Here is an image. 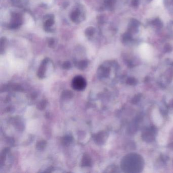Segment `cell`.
Segmentation results:
<instances>
[{"mask_svg": "<svg viewBox=\"0 0 173 173\" xmlns=\"http://www.w3.org/2000/svg\"><path fill=\"white\" fill-rule=\"evenodd\" d=\"M141 23L135 18H131L127 25V30L121 36V41L124 44L130 45L135 42L136 36L139 32Z\"/></svg>", "mask_w": 173, "mask_h": 173, "instance_id": "6da1fadb", "label": "cell"}, {"mask_svg": "<svg viewBox=\"0 0 173 173\" xmlns=\"http://www.w3.org/2000/svg\"><path fill=\"white\" fill-rule=\"evenodd\" d=\"M23 22L22 16L19 13L13 12L11 14V20L8 27L10 29L15 30L19 28Z\"/></svg>", "mask_w": 173, "mask_h": 173, "instance_id": "7a4b0ae2", "label": "cell"}, {"mask_svg": "<svg viewBox=\"0 0 173 173\" xmlns=\"http://www.w3.org/2000/svg\"><path fill=\"white\" fill-rule=\"evenodd\" d=\"M86 86V81L82 76H76L73 79L72 87L76 91H83Z\"/></svg>", "mask_w": 173, "mask_h": 173, "instance_id": "3957f363", "label": "cell"}, {"mask_svg": "<svg viewBox=\"0 0 173 173\" xmlns=\"http://www.w3.org/2000/svg\"><path fill=\"white\" fill-rule=\"evenodd\" d=\"M44 29L45 31L47 32H51L52 31L53 25L55 23L54 16L53 14H48L44 16Z\"/></svg>", "mask_w": 173, "mask_h": 173, "instance_id": "277c9868", "label": "cell"}, {"mask_svg": "<svg viewBox=\"0 0 173 173\" xmlns=\"http://www.w3.org/2000/svg\"><path fill=\"white\" fill-rule=\"evenodd\" d=\"M148 24L150 27L156 32H159L163 27V22L160 18L156 17L148 22Z\"/></svg>", "mask_w": 173, "mask_h": 173, "instance_id": "5b68a950", "label": "cell"}, {"mask_svg": "<svg viewBox=\"0 0 173 173\" xmlns=\"http://www.w3.org/2000/svg\"><path fill=\"white\" fill-rule=\"evenodd\" d=\"M49 62V59L48 58H45L43 61H42L39 68L38 69V76L40 79L44 78L45 76L46 71H47V65Z\"/></svg>", "mask_w": 173, "mask_h": 173, "instance_id": "8992f818", "label": "cell"}, {"mask_svg": "<svg viewBox=\"0 0 173 173\" xmlns=\"http://www.w3.org/2000/svg\"><path fill=\"white\" fill-rule=\"evenodd\" d=\"M82 12L80 8H76L73 10L70 14V18L72 22L75 23H79L80 22Z\"/></svg>", "mask_w": 173, "mask_h": 173, "instance_id": "52a82bcc", "label": "cell"}, {"mask_svg": "<svg viewBox=\"0 0 173 173\" xmlns=\"http://www.w3.org/2000/svg\"><path fill=\"white\" fill-rule=\"evenodd\" d=\"M117 0H103L105 8L109 11H112L115 9Z\"/></svg>", "mask_w": 173, "mask_h": 173, "instance_id": "ba28073f", "label": "cell"}, {"mask_svg": "<svg viewBox=\"0 0 173 173\" xmlns=\"http://www.w3.org/2000/svg\"><path fill=\"white\" fill-rule=\"evenodd\" d=\"M92 165V160L88 154H85L81 160V166H90Z\"/></svg>", "mask_w": 173, "mask_h": 173, "instance_id": "9c48e42d", "label": "cell"}, {"mask_svg": "<svg viewBox=\"0 0 173 173\" xmlns=\"http://www.w3.org/2000/svg\"><path fill=\"white\" fill-rule=\"evenodd\" d=\"M105 137H106L105 133L101 132L97 134L94 136V140L97 144H102L105 140Z\"/></svg>", "mask_w": 173, "mask_h": 173, "instance_id": "30bf717a", "label": "cell"}, {"mask_svg": "<svg viewBox=\"0 0 173 173\" xmlns=\"http://www.w3.org/2000/svg\"><path fill=\"white\" fill-rule=\"evenodd\" d=\"M152 0H131V4L134 7H138L140 4H148L151 3Z\"/></svg>", "mask_w": 173, "mask_h": 173, "instance_id": "8fae6325", "label": "cell"}, {"mask_svg": "<svg viewBox=\"0 0 173 173\" xmlns=\"http://www.w3.org/2000/svg\"><path fill=\"white\" fill-rule=\"evenodd\" d=\"M164 4L169 12L173 13V0H164Z\"/></svg>", "mask_w": 173, "mask_h": 173, "instance_id": "7c38bea8", "label": "cell"}, {"mask_svg": "<svg viewBox=\"0 0 173 173\" xmlns=\"http://www.w3.org/2000/svg\"><path fill=\"white\" fill-rule=\"evenodd\" d=\"M88 62L87 60H82L77 62V68L81 70H84L88 66Z\"/></svg>", "mask_w": 173, "mask_h": 173, "instance_id": "4fadbf2b", "label": "cell"}, {"mask_svg": "<svg viewBox=\"0 0 173 173\" xmlns=\"http://www.w3.org/2000/svg\"><path fill=\"white\" fill-rule=\"evenodd\" d=\"M96 32V28L93 27H87L86 30H85V35L87 37L91 38L93 36V35L95 34Z\"/></svg>", "mask_w": 173, "mask_h": 173, "instance_id": "5bb4252c", "label": "cell"}, {"mask_svg": "<svg viewBox=\"0 0 173 173\" xmlns=\"http://www.w3.org/2000/svg\"><path fill=\"white\" fill-rule=\"evenodd\" d=\"M7 39L5 37H2L1 38V54L3 53L4 50L5 49L6 46H7Z\"/></svg>", "mask_w": 173, "mask_h": 173, "instance_id": "9a60e30c", "label": "cell"}, {"mask_svg": "<svg viewBox=\"0 0 173 173\" xmlns=\"http://www.w3.org/2000/svg\"><path fill=\"white\" fill-rule=\"evenodd\" d=\"M46 145V141H44V140H42V141H39L38 142L37 144L36 147L38 150H42L43 149L45 146Z\"/></svg>", "mask_w": 173, "mask_h": 173, "instance_id": "2e32d148", "label": "cell"}, {"mask_svg": "<svg viewBox=\"0 0 173 173\" xmlns=\"http://www.w3.org/2000/svg\"><path fill=\"white\" fill-rule=\"evenodd\" d=\"M72 67V65L71 64V62L69 61H66L64 62V64H62V68L63 69H66V70H68L70 69Z\"/></svg>", "mask_w": 173, "mask_h": 173, "instance_id": "e0dca14e", "label": "cell"}, {"mask_svg": "<svg viewBox=\"0 0 173 173\" xmlns=\"http://www.w3.org/2000/svg\"><path fill=\"white\" fill-rule=\"evenodd\" d=\"M72 93L70 91H65L63 92L62 94V97H66V98H70V97H72Z\"/></svg>", "mask_w": 173, "mask_h": 173, "instance_id": "ac0fdd59", "label": "cell"}, {"mask_svg": "<svg viewBox=\"0 0 173 173\" xmlns=\"http://www.w3.org/2000/svg\"><path fill=\"white\" fill-rule=\"evenodd\" d=\"M168 31L171 36L173 37V21L171 22L168 26Z\"/></svg>", "mask_w": 173, "mask_h": 173, "instance_id": "d6986e66", "label": "cell"}, {"mask_svg": "<svg viewBox=\"0 0 173 173\" xmlns=\"http://www.w3.org/2000/svg\"><path fill=\"white\" fill-rule=\"evenodd\" d=\"M72 138L70 137V136H66V137L64 138V140H63V141L64 142V144H70L71 142L72 141Z\"/></svg>", "mask_w": 173, "mask_h": 173, "instance_id": "ffe728a7", "label": "cell"}, {"mask_svg": "<svg viewBox=\"0 0 173 173\" xmlns=\"http://www.w3.org/2000/svg\"><path fill=\"white\" fill-rule=\"evenodd\" d=\"M55 44V40L53 38H50L48 40V45L49 47L50 48L53 47V46H54Z\"/></svg>", "mask_w": 173, "mask_h": 173, "instance_id": "44dd1931", "label": "cell"}, {"mask_svg": "<svg viewBox=\"0 0 173 173\" xmlns=\"http://www.w3.org/2000/svg\"><path fill=\"white\" fill-rule=\"evenodd\" d=\"M46 104H45L44 101H43L40 103V104H39V106H38V108L40 109H42V108H43L44 107H45V105Z\"/></svg>", "mask_w": 173, "mask_h": 173, "instance_id": "7402d4cb", "label": "cell"}]
</instances>
